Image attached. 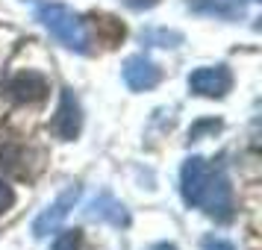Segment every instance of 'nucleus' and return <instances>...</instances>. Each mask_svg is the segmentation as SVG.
<instances>
[{"instance_id":"f257e3e1","label":"nucleus","mask_w":262,"mask_h":250,"mask_svg":"<svg viewBox=\"0 0 262 250\" xmlns=\"http://www.w3.org/2000/svg\"><path fill=\"white\" fill-rule=\"evenodd\" d=\"M180 194L186 206L201 209L221 224L233 218V186L224 171L206 162L203 156L186 159V165L180 171Z\"/></svg>"},{"instance_id":"f03ea898","label":"nucleus","mask_w":262,"mask_h":250,"mask_svg":"<svg viewBox=\"0 0 262 250\" xmlns=\"http://www.w3.org/2000/svg\"><path fill=\"white\" fill-rule=\"evenodd\" d=\"M36 21L59 41L62 48L77 50V53H89L92 41H89L85 21L74 12L71 6H65V3H41L36 9Z\"/></svg>"},{"instance_id":"7ed1b4c3","label":"nucleus","mask_w":262,"mask_h":250,"mask_svg":"<svg viewBox=\"0 0 262 250\" xmlns=\"http://www.w3.org/2000/svg\"><path fill=\"white\" fill-rule=\"evenodd\" d=\"M83 130V109H80V100L71 88H62L59 95V106H56V115L50 121V132L59 139V142H74Z\"/></svg>"},{"instance_id":"20e7f679","label":"nucleus","mask_w":262,"mask_h":250,"mask_svg":"<svg viewBox=\"0 0 262 250\" xmlns=\"http://www.w3.org/2000/svg\"><path fill=\"white\" fill-rule=\"evenodd\" d=\"M189 88H191V95H198V97H224L233 88V71L227 65L198 68L189 77Z\"/></svg>"},{"instance_id":"39448f33","label":"nucleus","mask_w":262,"mask_h":250,"mask_svg":"<svg viewBox=\"0 0 262 250\" xmlns=\"http://www.w3.org/2000/svg\"><path fill=\"white\" fill-rule=\"evenodd\" d=\"M77 197H80V186H68V189L62 191L59 197H56V200L50 203L48 209H45V212L33 221V236L45 238V236H50V233H56V230H59V224L68 218V212L74 209Z\"/></svg>"},{"instance_id":"423d86ee","label":"nucleus","mask_w":262,"mask_h":250,"mask_svg":"<svg viewBox=\"0 0 262 250\" xmlns=\"http://www.w3.org/2000/svg\"><path fill=\"white\" fill-rule=\"evenodd\" d=\"M159 80H162V71L150 56L136 53L124 62V83H127L130 92H150V88L159 85Z\"/></svg>"},{"instance_id":"0eeeda50","label":"nucleus","mask_w":262,"mask_h":250,"mask_svg":"<svg viewBox=\"0 0 262 250\" xmlns=\"http://www.w3.org/2000/svg\"><path fill=\"white\" fill-rule=\"evenodd\" d=\"M9 92H12V97L18 100V103H41V100L48 97L50 85L38 71H21V74L12 77Z\"/></svg>"},{"instance_id":"6e6552de","label":"nucleus","mask_w":262,"mask_h":250,"mask_svg":"<svg viewBox=\"0 0 262 250\" xmlns=\"http://www.w3.org/2000/svg\"><path fill=\"white\" fill-rule=\"evenodd\" d=\"M194 15L218 18V21H238L245 18V0H186Z\"/></svg>"},{"instance_id":"1a4fd4ad","label":"nucleus","mask_w":262,"mask_h":250,"mask_svg":"<svg viewBox=\"0 0 262 250\" xmlns=\"http://www.w3.org/2000/svg\"><path fill=\"white\" fill-rule=\"evenodd\" d=\"M85 215H89L92 221H106V224H112V226H130V212H127V206L118 203L112 194L95 197V200L89 203Z\"/></svg>"},{"instance_id":"9d476101","label":"nucleus","mask_w":262,"mask_h":250,"mask_svg":"<svg viewBox=\"0 0 262 250\" xmlns=\"http://www.w3.org/2000/svg\"><path fill=\"white\" fill-rule=\"evenodd\" d=\"M144 41L156 44V48H180L183 44V33H177V30H147Z\"/></svg>"},{"instance_id":"9b49d317","label":"nucleus","mask_w":262,"mask_h":250,"mask_svg":"<svg viewBox=\"0 0 262 250\" xmlns=\"http://www.w3.org/2000/svg\"><path fill=\"white\" fill-rule=\"evenodd\" d=\"M95 27L100 30V33H106V44L112 48V44H118L121 38H124V24L121 21H115V18H95Z\"/></svg>"},{"instance_id":"f8f14e48","label":"nucleus","mask_w":262,"mask_h":250,"mask_svg":"<svg viewBox=\"0 0 262 250\" xmlns=\"http://www.w3.org/2000/svg\"><path fill=\"white\" fill-rule=\"evenodd\" d=\"M53 250H83V233L80 230H65L62 236H56Z\"/></svg>"},{"instance_id":"ddd939ff","label":"nucleus","mask_w":262,"mask_h":250,"mask_svg":"<svg viewBox=\"0 0 262 250\" xmlns=\"http://www.w3.org/2000/svg\"><path fill=\"white\" fill-rule=\"evenodd\" d=\"M209 130L218 132V130H221V121H201V124H194V127L189 130V139H191V142H201L203 132H209Z\"/></svg>"},{"instance_id":"4468645a","label":"nucleus","mask_w":262,"mask_h":250,"mask_svg":"<svg viewBox=\"0 0 262 250\" xmlns=\"http://www.w3.org/2000/svg\"><path fill=\"white\" fill-rule=\"evenodd\" d=\"M201 247L203 250H236L230 241H227V238H218V236H206L201 241Z\"/></svg>"},{"instance_id":"2eb2a0df","label":"nucleus","mask_w":262,"mask_h":250,"mask_svg":"<svg viewBox=\"0 0 262 250\" xmlns=\"http://www.w3.org/2000/svg\"><path fill=\"white\" fill-rule=\"evenodd\" d=\"M12 203H15V191L9 189L6 183H0V215L6 212V209H9Z\"/></svg>"},{"instance_id":"dca6fc26","label":"nucleus","mask_w":262,"mask_h":250,"mask_svg":"<svg viewBox=\"0 0 262 250\" xmlns=\"http://www.w3.org/2000/svg\"><path fill=\"white\" fill-rule=\"evenodd\" d=\"M130 9H150V6H156V0H124Z\"/></svg>"},{"instance_id":"f3484780","label":"nucleus","mask_w":262,"mask_h":250,"mask_svg":"<svg viewBox=\"0 0 262 250\" xmlns=\"http://www.w3.org/2000/svg\"><path fill=\"white\" fill-rule=\"evenodd\" d=\"M154 250H177L174 244H159V247H154Z\"/></svg>"}]
</instances>
